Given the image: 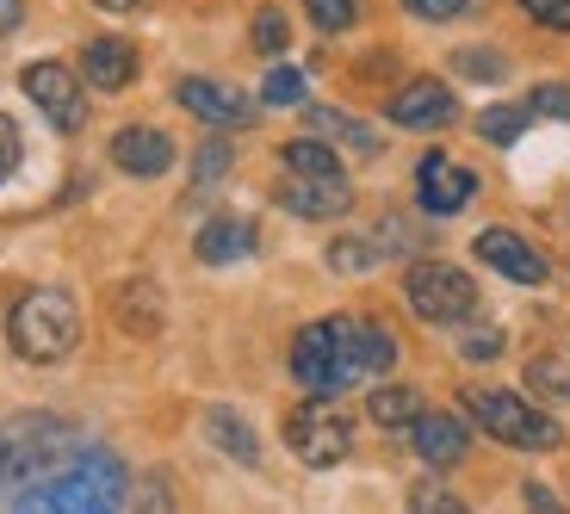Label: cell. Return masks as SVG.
Wrapping results in <instances>:
<instances>
[{"mask_svg":"<svg viewBox=\"0 0 570 514\" xmlns=\"http://www.w3.org/2000/svg\"><path fill=\"white\" fill-rule=\"evenodd\" d=\"M391 366H397V342L366 316H328V323L298 329V342H292V378L323 397H342L360 378H379Z\"/></svg>","mask_w":570,"mask_h":514,"instance_id":"obj_1","label":"cell"},{"mask_svg":"<svg viewBox=\"0 0 570 514\" xmlns=\"http://www.w3.org/2000/svg\"><path fill=\"white\" fill-rule=\"evenodd\" d=\"M125 502V465L112 453H69L50 477L19 496V508H62V514H94Z\"/></svg>","mask_w":570,"mask_h":514,"instance_id":"obj_2","label":"cell"},{"mask_svg":"<svg viewBox=\"0 0 570 514\" xmlns=\"http://www.w3.org/2000/svg\"><path fill=\"white\" fill-rule=\"evenodd\" d=\"M75 453V428L50 422V415H19L0 428V496L19 502L38 477H50L62 458Z\"/></svg>","mask_w":570,"mask_h":514,"instance_id":"obj_3","label":"cell"},{"mask_svg":"<svg viewBox=\"0 0 570 514\" xmlns=\"http://www.w3.org/2000/svg\"><path fill=\"white\" fill-rule=\"evenodd\" d=\"M7 342H13V354L31 359V366H57V359H69L75 342H81V310H75V298H62V291H26V298L13 304V316H7Z\"/></svg>","mask_w":570,"mask_h":514,"instance_id":"obj_4","label":"cell"},{"mask_svg":"<svg viewBox=\"0 0 570 514\" xmlns=\"http://www.w3.org/2000/svg\"><path fill=\"white\" fill-rule=\"evenodd\" d=\"M465 409H471V422H478L490 441L521 446V453H552V446L564 441V428H558L552 415L533 409V403L514 397V391H471Z\"/></svg>","mask_w":570,"mask_h":514,"instance_id":"obj_5","label":"cell"},{"mask_svg":"<svg viewBox=\"0 0 570 514\" xmlns=\"http://www.w3.org/2000/svg\"><path fill=\"white\" fill-rule=\"evenodd\" d=\"M285 446L311 472H328V465H342L354 453V422H347V409H335V397L311 391V403H298V409L285 415Z\"/></svg>","mask_w":570,"mask_h":514,"instance_id":"obj_6","label":"cell"},{"mask_svg":"<svg viewBox=\"0 0 570 514\" xmlns=\"http://www.w3.org/2000/svg\"><path fill=\"white\" fill-rule=\"evenodd\" d=\"M403 298L422 323H471V310H478L471 273L446 267V260H415L410 279H403Z\"/></svg>","mask_w":570,"mask_h":514,"instance_id":"obj_7","label":"cell"},{"mask_svg":"<svg viewBox=\"0 0 570 514\" xmlns=\"http://www.w3.org/2000/svg\"><path fill=\"white\" fill-rule=\"evenodd\" d=\"M19 87H26V100L38 106L57 130H81L87 125V100H81V81L69 75V62H31V69L19 75Z\"/></svg>","mask_w":570,"mask_h":514,"instance_id":"obj_8","label":"cell"},{"mask_svg":"<svg viewBox=\"0 0 570 514\" xmlns=\"http://www.w3.org/2000/svg\"><path fill=\"white\" fill-rule=\"evenodd\" d=\"M471 192H478V174L471 168H459L453 156H422L415 161V199H422V211H434V217H453V211H465L471 205Z\"/></svg>","mask_w":570,"mask_h":514,"instance_id":"obj_9","label":"cell"},{"mask_svg":"<svg viewBox=\"0 0 570 514\" xmlns=\"http://www.w3.org/2000/svg\"><path fill=\"white\" fill-rule=\"evenodd\" d=\"M279 205L292 217H342L347 205H354V186H347V174H285L279 180Z\"/></svg>","mask_w":570,"mask_h":514,"instance_id":"obj_10","label":"cell"},{"mask_svg":"<svg viewBox=\"0 0 570 514\" xmlns=\"http://www.w3.org/2000/svg\"><path fill=\"white\" fill-rule=\"evenodd\" d=\"M174 100L199 118V125H217V130H236V125H248V118H255L248 93H236V87H224V81H199V75L174 87Z\"/></svg>","mask_w":570,"mask_h":514,"instance_id":"obj_11","label":"cell"},{"mask_svg":"<svg viewBox=\"0 0 570 514\" xmlns=\"http://www.w3.org/2000/svg\"><path fill=\"white\" fill-rule=\"evenodd\" d=\"M478 260L497 267L502 279H514V286H546V273H552L540 248L521 243L514 229H484V236H478Z\"/></svg>","mask_w":570,"mask_h":514,"instance_id":"obj_12","label":"cell"},{"mask_svg":"<svg viewBox=\"0 0 570 514\" xmlns=\"http://www.w3.org/2000/svg\"><path fill=\"white\" fill-rule=\"evenodd\" d=\"M471 446V428L459 422L453 409H422L415 415V453L434 465V472H446V465H459Z\"/></svg>","mask_w":570,"mask_h":514,"instance_id":"obj_13","label":"cell"},{"mask_svg":"<svg viewBox=\"0 0 570 514\" xmlns=\"http://www.w3.org/2000/svg\"><path fill=\"white\" fill-rule=\"evenodd\" d=\"M453 112L459 106L441 81H410L391 100V125H403V130H441V125H453Z\"/></svg>","mask_w":570,"mask_h":514,"instance_id":"obj_14","label":"cell"},{"mask_svg":"<svg viewBox=\"0 0 570 514\" xmlns=\"http://www.w3.org/2000/svg\"><path fill=\"white\" fill-rule=\"evenodd\" d=\"M81 75L87 87H100V93H125L137 81V43L130 38H94L81 50Z\"/></svg>","mask_w":570,"mask_h":514,"instance_id":"obj_15","label":"cell"},{"mask_svg":"<svg viewBox=\"0 0 570 514\" xmlns=\"http://www.w3.org/2000/svg\"><path fill=\"white\" fill-rule=\"evenodd\" d=\"M112 161L125 174H137V180H156V174L174 168V144H168V130H149V125H130L112 137Z\"/></svg>","mask_w":570,"mask_h":514,"instance_id":"obj_16","label":"cell"},{"mask_svg":"<svg viewBox=\"0 0 570 514\" xmlns=\"http://www.w3.org/2000/svg\"><path fill=\"white\" fill-rule=\"evenodd\" d=\"M261 248V229L248 224V217H212V224L199 229V260L205 267H236V260H248Z\"/></svg>","mask_w":570,"mask_h":514,"instance_id":"obj_17","label":"cell"},{"mask_svg":"<svg viewBox=\"0 0 570 514\" xmlns=\"http://www.w3.org/2000/svg\"><path fill=\"white\" fill-rule=\"evenodd\" d=\"M112 310L130 335H161V291L149 279H130V286L112 291Z\"/></svg>","mask_w":570,"mask_h":514,"instance_id":"obj_18","label":"cell"},{"mask_svg":"<svg viewBox=\"0 0 570 514\" xmlns=\"http://www.w3.org/2000/svg\"><path fill=\"white\" fill-rule=\"evenodd\" d=\"M311 130L316 137H328V144H347V149H360V156H379L385 149V137L372 125H360V118H347V112H335V106H311Z\"/></svg>","mask_w":570,"mask_h":514,"instance_id":"obj_19","label":"cell"},{"mask_svg":"<svg viewBox=\"0 0 570 514\" xmlns=\"http://www.w3.org/2000/svg\"><path fill=\"white\" fill-rule=\"evenodd\" d=\"M205 434H212V441L224 446V453L236 458V465H255V458H261L255 428H248V422H243L236 409H212V415H205Z\"/></svg>","mask_w":570,"mask_h":514,"instance_id":"obj_20","label":"cell"},{"mask_svg":"<svg viewBox=\"0 0 570 514\" xmlns=\"http://www.w3.org/2000/svg\"><path fill=\"white\" fill-rule=\"evenodd\" d=\"M366 415L379 422V428H415V415H422V397L403 385H385V391H372Z\"/></svg>","mask_w":570,"mask_h":514,"instance_id":"obj_21","label":"cell"},{"mask_svg":"<svg viewBox=\"0 0 570 514\" xmlns=\"http://www.w3.org/2000/svg\"><path fill=\"white\" fill-rule=\"evenodd\" d=\"M279 161H285V174H335V168H342L323 137H298V144H285Z\"/></svg>","mask_w":570,"mask_h":514,"instance_id":"obj_22","label":"cell"},{"mask_svg":"<svg viewBox=\"0 0 570 514\" xmlns=\"http://www.w3.org/2000/svg\"><path fill=\"white\" fill-rule=\"evenodd\" d=\"M533 106H490L484 118H478V130H484V144H514L521 130H528Z\"/></svg>","mask_w":570,"mask_h":514,"instance_id":"obj_23","label":"cell"},{"mask_svg":"<svg viewBox=\"0 0 570 514\" xmlns=\"http://www.w3.org/2000/svg\"><path fill=\"white\" fill-rule=\"evenodd\" d=\"M453 69L465 75V81H502V75H509V62H502L497 50H459Z\"/></svg>","mask_w":570,"mask_h":514,"instance_id":"obj_24","label":"cell"},{"mask_svg":"<svg viewBox=\"0 0 570 514\" xmlns=\"http://www.w3.org/2000/svg\"><path fill=\"white\" fill-rule=\"evenodd\" d=\"M304 13H311L316 31H347L360 7H354V0H304Z\"/></svg>","mask_w":570,"mask_h":514,"instance_id":"obj_25","label":"cell"},{"mask_svg":"<svg viewBox=\"0 0 570 514\" xmlns=\"http://www.w3.org/2000/svg\"><path fill=\"white\" fill-rule=\"evenodd\" d=\"M261 100L267 106H304V75L298 69H273L267 87H261Z\"/></svg>","mask_w":570,"mask_h":514,"instance_id":"obj_26","label":"cell"},{"mask_svg":"<svg viewBox=\"0 0 570 514\" xmlns=\"http://www.w3.org/2000/svg\"><path fill=\"white\" fill-rule=\"evenodd\" d=\"M285 38H292L285 13H273V7H267V13H255V50H261V57H279V50H285Z\"/></svg>","mask_w":570,"mask_h":514,"instance_id":"obj_27","label":"cell"},{"mask_svg":"<svg viewBox=\"0 0 570 514\" xmlns=\"http://www.w3.org/2000/svg\"><path fill=\"white\" fill-rule=\"evenodd\" d=\"M229 161H236V156H229V144H205L199 156H193V180H199V186L224 180V174H229Z\"/></svg>","mask_w":570,"mask_h":514,"instance_id":"obj_28","label":"cell"},{"mask_svg":"<svg viewBox=\"0 0 570 514\" xmlns=\"http://www.w3.org/2000/svg\"><path fill=\"white\" fill-rule=\"evenodd\" d=\"M328 267H335V273H366V267H372V243H354V236H342V243L328 248Z\"/></svg>","mask_w":570,"mask_h":514,"instance_id":"obj_29","label":"cell"},{"mask_svg":"<svg viewBox=\"0 0 570 514\" xmlns=\"http://www.w3.org/2000/svg\"><path fill=\"white\" fill-rule=\"evenodd\" d=\"M533 118H570V87L564 81H546V87H533Z\"/></svg>","mask_w":570,"mask_h":514,"instance_id":"obj_30","label":"cell"},{"mask_svg":"<svg viewBox=\"0 0 570 514\" xmlns=\"http://www.w3.org/2000/svg\"><path fill=\"white\" fill-rule=\"evenodd\" d=\"M521 13L546 31H570V0H521Z\"/></svg>","mask_w":570,"mask_h":514,"instance_id":"obj_31","label":"cell"},{"mask_svg":"<svg viewBox=\"0 0 570 514\" xmlns=\"http://www.w3.org/2000/svg\"><path fill=\"white\" fill-rule=\"evenodd\" d=\"M19 156H26V144H19V125L7 112H0V186L19 174Z\"/></svg>","mask_w":570,"mask_h":514,"instance_id":"obj_32","label":"cell"},{"mask_svg":"<svg viewBox=\"0 0 570 514\" xmlns=\"http://www.w3.org/2000/svg\"><path fill=\"white\" fill-rule=\"evenodd\" d=\"M410 502H415V508H428V514H453V508H459V496H446L441 484H415Z\"/></svg>","mask_w":570,"mask_h":514,"instance_id":"obj_33","label":"cell"},{"mask_svg":"<svg viewBox=\"0 0 570 514\" xmlns=\"http://www.w3.org/2000/svg\"><path fill=\"white\" fill-rule=\"evenodd\" d=\"M403 7H410L415 19H434V26H441V19H459V13H465V0H403Z\"/></svg>","mask_w":570,"mask_h":514,"instance_id":"obj_34","label":"cell"},{"mask_svg":"<svg viewBox=\"0 0 570 514\" xmlns=\"http://www.w3.org/2000/svg\"><path fill=\"white\" fill-rule=\"evenodd\" d=\"M490 354H502V335L497 329H471L465 335V359H490Z\"/></svg>","mask_w":570,"mask_h":514,"instance_id":"obj_35","label":"cell"},{"mask_svg":"<svg viewBox=\"0 0 570 514\" xmlns=\"http://www.w3.org/2000/svg\"><path fill=\"white\" fill-rule=\"evenodd\" d=\"M533 385H540V391H552V397H564V391H570V378L552 366V359H533Z\"/></svg>","mask_w":570,"mask_h":514,"instance_id":"obj_36","label":"cell"},{"mask_svg":"<svg viewBox=\"0 0 570 514\" xmlns=\"http://www.w3.org/2000/svg\"><path fill=\"white\" fill-rule=\"evenodd\" d=\"M26 26V0H0V38H13Z\"/></svg>","mask_w":570,"mask_h":514,"instance_id":"obj_37","label":"cell"},{"mask_svg":"<svg viewBox=\"0 0 570 514\" xmlns=\"http://www.w3.org/2000/svg\"><path fill=\"white\" fill-rule=\"evenodd\" d=\"M106 13H130V7H142V0H100Z\"/></svg>","mask_w":570,"mask_h":514,"instance_id":"obj_38","label":"cell"}]
</instances>
